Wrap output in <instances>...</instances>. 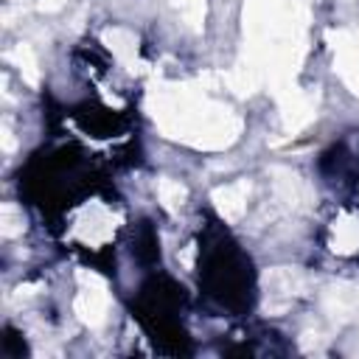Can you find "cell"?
Returning <instances> with one entry per match:
<instances>
[{
  "label": "cell",
  "mask_w": 359,
  "mask_h": 359,
  "mask_svg": "<svg viewBox=\"0 0 359 359\" xmlns=\"http://www.w3.org/2000/svg\"><path fill=\"white\" fill-rule=\"evenodd\" d=\"M337 70L345 79V84L351 87V93L359 95V50L356 48H348V50L337 53Z\"/></svg>",
  "instance_id": "obj_11"
},
{
  "label": "cell",
  "mask_w": 359,
  "mask_h": 359,
  "mask_svg": "<svg viewBox=\"0 0 359 359\" xmlns=\"http://www.w3.org/2000/svg\"><path fill=\"white\" fill-rule=\"evenodd\" d=\"M3 149H6V151H14V137H11L8 129H3Z\"/></svg>",
  "instance_id": "obj_16"
},
{
  "label": "cell",
  "mask_w": 359,
  "mask_h": 359,
  "mask_svg": "<svg viewBox=\"0 0 359 359\" xmlns=\"http://www.w3.org/2000/svg\"><path fill=\"white\" fill-rule=\"evenodd\" d=\"M185 185H180L177 180H168V177H163L160 182H157V196H160V202H163V208L165 210H177L182 202H185Z\"/></svg>",
  "instance_id": "obj_13"
},
{
  "label": "cell",
  "mask_w": 359,
  "mask_h": 359,
  "mask_svg": "<svg viewBox=\"0 0 359 359\" xmlns=\"http://www.w3.org/2000/svg\"><path fill=\"white\" fill-rule=\"evenodd\" d=\"M334 252H353L359 247V222L353 219H342L334 227V238H331Z\"/></svg>",
  "instance_id": "obj_10"
},
{
  "label": "cell",
  "mask_w": 359,
  "mask_h": 359,
  "mask_svg": "<svg viewBox=\"0 0 359 359\" xmlns=\"http://www.w3.org/2000/svg\"><path fill=\"white\" fill-rule=\"evenodd\" d=\"M62 6H65V0H39V3H36V8H39V11H45V14L62 11Z\"/></svg>",
  "instance_id": "obj_15"
},
{
  "label": "cell",
  "mask_w": 359,
  "mask_h": 359,
  "mask_svg": "<svg viewBox=\"0 0 359 359\" xmlns=\"http://www.w3.org/2000/svg\"><path fill=\"white\" fill-rule=\"evenodd\" d=\"M151 98V115L168 137L199 149H224L241 132V121L227 107L205 101L188 87L154 90Z\"/></svg>",
  "instance_id": "obj_1"
},
{
  "label": "cell",
  "mask_w": 359,
  "mask_h": 359,
  "mask_svg": "<svg viewBox=\"0 0 359 359\" xmlns=\"http://www.w3.org/2000/svg\"><path fill=\"white\" fill-rule=\"evenodd\" d=\"M22 230H25V216H22V210H20L14 202H3V208H0V233L8 236V238H14V236H20Z\"/></svg>",
  "instance_id": "obj_12"
},
{
  "label": "cell",
  "mask_w": 359,
  "mask_h": 359,
  "mask_svg": "<svg viewBox=\"0 0 359 359\" xmlns=\"http://www.w3.org/2000/svg\"><path fill=\"white\" fill-rule=\"evenodd\" d=\"M180 11H182V20L188 22L191 31H202L205 25V0H177Z\"/></svg>",
  "instance_id": "obj_14"
},
{
  "label": "cell",
  "mask_w": 359,
  "mask_h": 359,
  "mask_svg": "<svg viewBox=\"0 0 359 359\" xmlns=\"http://www.w3.org/2000/svg\"><path fill=\"white\" fill-rule=\"evenodd\" d=\"M191 258H194V244H188V250L182 252V264H185V266H191Z\"/></svg>",
  "instance_id": "obj_17"
},
{
  "label": "cell",
  "mask_w": 359,
  "mask_h": 359,
  "mask_svg": "<svg viewBox=\"0 0 359 359\" xmlns=\"http://www.w3.org/2000/svg\"><path fill=\"white\" fill-rule=\"evenodd\" d=\"M280 109H283V123H286V129L289 132H297V129H303L311 118H314V104H311V98L309 95H303V93H297V90H283L280 95Z\"/></svg>",
  "instance_id": "obj_4"
},
{
  "label": "cell",
  "mask_w": 359,
  "mask_h": 359,
  "mask_svg": "<svg viewBox=\"0 0 359 359\" xmlns=\"http://www.w3.org/2000/svg\"><path fill=\"white\" fill-rule=\"evenodd\" d=\"M264 286H266V294H269V303L283 297L286 303L297 294L306 292V275L300 269H289V266H278V269H269L264 275Z\"/></svg>",
  "instance_id": "obj_3"
},
{
  "label": "cell",
  "mask_w": 359,
  "mask_h": 359,
  "mask_svg": "<svg viewBox=\"0 0 359 359\" xmlns=\"http://www.w3.org/2000/svg\"><path fill=\"white\" fill-rule=\"evenodd\" d=\"M8 59L20 67V73H22V79L31 84V87H36L39 84V67H36V56H34V50H31V45H25V42H20L11 53H8Z\"/></svg>",
  "instance_id": "obj_9"
},
{
  "label": "cell",
  "mask_w": 359,
  "mask_h": 359,
  "mask_svg": "<svg viewBox=\"0 0 359 359\" xmlns=\"http://www.w3.org/2000/svg\"><path fill=\"white\" fill-rule=\"evenodd\" d=\"M247 194H250V182H244V180L230 182V185H222L213 191V205L227 222H236L247 208Z\"/></svg>",
  "instance_id": "obj_5"
},
{
  "label": "cell",
  "mask_w": 359,
  "mask_h": 359,
  "mask_svg": "<svg viewBox=\"0 0 359 359\" xmlns=\"http://www.w3.org/2000/svg\"><path fill=\"white\" fill-rule=\"evenodd\" d=\"M104 42L109 45V50H112L121 62L132 65V56L137 53V36H135L132 31H126V28H107V31H104Z\"/></svg>",
  "instance_id": "obj_8"
},
{
  "label": "cell",
  "mask_w": 359,
  "mask_h": 359,
  "mask_svg": "<svg viewBox=\"0 0 359 359\" xmlns=\"http://www.w3.org/2000/svg\"><path fill=\"white\" fill-rule=\"evenodd\" d=\"M269 177H272V188H275V194L280 196V202H286L289 208H300V205H303V199H306V185H303V180H300L294 171L275 165V168L269 171Z\"/></svg>",
  "instance_id": "obj_6"
},
{
  "label": "cell",
  "mask_w": 359,
  "mask_h": 359,
  "mask_svg": "<svg viewBox=\"0 0 359 359\" xmlns=\"http://www.w3.org/2000/svg\"><path fill=\"white\" fill-rule=\"evenodd\" d=\"M79 280L84 283V289L76 294V314L81 323L87 325H101L104 317H107V309H109V294H107V286L101 278L95 275H87V272H79Z\"/></svg>",
  "instance_id": "obj_2"
},
{
  "label": "cell",
  "mask_w": 359,
  "mask_h": 359,
  "mask_svg": "<svg viewBox=\"0 0 359 359\" xmlns=\"http://www.w3.org/2000/svg\"><path fill=\"white\" fill-rule=\"evenodd\" d=\"M325 309L339 320L356 317L359 314V286H348V283L331 286L325 292Z\"/></svg>",
  "instance_id": "obj_7"
}]
</instances>
